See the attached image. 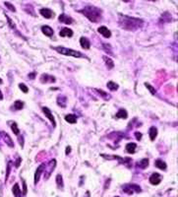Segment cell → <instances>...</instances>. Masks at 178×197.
Returning <instances> with one entry per match:
<instances>
[{"label": "cell", "mask_w": 178, "mask_h": 197, "mask_svg": "<svg viewBox=\"0 0 178 197\" xmlns=\"http://www.w3.org/2000/svg\"><path fill=\"white\" fill-rule=\"evenodd\" d=\"M119 23L122 28L124 29L135 30L137 28H139L143 22H142V20H140V19L132 18V17H129V16H122L121 18H120Z\"/></svg>", "instance_id": "cell-1"}, {"label": "cell", "mask_w": 178, "mask_h": 197, "mask_svg": "<svg viewBox=\"0 0 178 197\" xmlns=\"http://www.w3.org/2000/svg\"><path fill=\"white\" fill-rule=\"evenodd\" d=\"M81 13H83L90 21L95 23L99 22L102 18V10L96 7H93V6H88L85 9L81 10Z\"/></svg>", "instance_id": "cell-2"}, {"label": "cell", "mask_w": 178, "mask_h": 197, "mask_svg": "<svg viewBox=\"0 0 178 197\" xmlns=\"http://www.w3.org/2000/svg\"><path fill=\"white\" fill-rule=\"evenodd\" d=\"M55 50L57 52L63 54V55H67V56H73V57H77V58H80V57H83V54L79 51H76V50L67 49L64 46H56L54 47Z\"/></svg>", "instance_id": "cell-3"}, {"label": "cell", "mask_w": 178, "mask_h": 197, "mask_svg": "<svg viewBox=\"0 0 178 197\" xmlns=\"http://www.w3.org/2000/svg\"><path fill=\"white\" fill-rule=\"evenodd\" d=\"M55 165H56V161H55V160H52V161H50V163L47 166H45L44 168H45V174H46V175H44V178L47 179L49 178L50 175H51V172H53V169H55Z\"/></svg>", "instance_id": "cell-4"}, {"label": "cell", "mask_w": 178, "mask_h": 197, "mask_svg": "<svg viewBox=\"0 0 178 197\" xmlns=\"http://www.w3.org/2000/svg\"><path fill=\"white\" fill-rule=\"evenodd\" d=\"M42 110H43V113L45 114V116L48 118V119L50 120V122L52 123L53 126H56V122H55V119H54V116H53V114L51 113V110H49L48 107H42Z\"/></svg>", "instance_id": "cell-5"}, {"label": "cell", "mask_w": 178, "mask_h": 197, "mask_svg": "<svg viewBox=\"0 0 178 197\" xmlns=\"http://www.w3.org/2000/svg\"><path fill=\"white\" fill-rule=\"evenodd\" d=\"M149 181L151 182V184L157 185V184H159L160 181H162V176H160L159 174H157V172H154V174H153L152 175L150 176Z\"/></svg>", "instance_id": "cell-6"}, {"label": "cell", "mask_w": 178, "mask_h": 197, "mask_svg": "<svg viewBox=\"0 0 178 197\" xmlns=\"http://www.w3.org/2000/svg\"><path fill=\"white\" fill-rule=\"evenodd\" d=\"M39 12H41V14L46 19H51L52 17H54V12H53L51 9L43 8V9H41V11Z\"/></svg>", "instance_id": "cell-7"}, {"label": "cell", "mask_w": 178, "mask_h": 197, "mask_svg": "<svg viewBox=\"0 0 178 197\" xmlns=\"http://www.w3.org/2000/svg\"><path fill=\"white\" fill-rule=\"evenodd\" d=\"M43 171H44V165L42 164L38 169H36V174H35V184H36V183L39 182V178H41V175H42V172Z\"/></svg>", "instance_id": "cell-8"}, {"label": "cell", "mask_w": 178, "mask_h": 197, "mask_svg": "<svg viewBox=\"0 0 178 197\" xmlns=\"http://www.w3.org/2000/svg\"><path fill=\"white\" fill-rule=\"evenodd\" d=\"M58 20L61 23H64V24H66V25H71V24L73 23V19L71 18V17H69V16H67V15H65V14H61L59 16V18H58Z\"/></svg>", "instance_id": "cell-9"}, {"label": "cell", "mask_w": 178, "mask_h": 197, "mask_svg": "<svg viewBox=\"0 0 178 197\" xmlns=\"http://www.w3.org/2000/svg\"><path fill=\"white\" fill-rule=\"evenodd\" d=\"M99 33L100 34V35H102L106 39H108V38L111 37V33H110V31L107 29L106 27H105V26L99 27Z\"/></svg>", "instance_id": "cell-10"}, {"label": "cell", "mask_w": 178, "mask_h": 197, "mask_svg": "<svg viewBox=\"0 0 178 197\" xmlns=\"http://www.w3.org/2000/svg\"><path fill=\"white\" fill-rule=\"evenodd\" d=\"M59 35H60V37H72L73 36V31L71 30V29H69V28H63L61 31H60V33H59Z\"/></svg>", "instance_id": "cell-11"}, {"label": "cell", "mask_w": 178, "mask_h": 197, "mask_svg": "<svg viewBox=\"0 0 178 197\" xmlns=\"http://www.w3.org/2000/svg\"><path fill=\"white\" fill-rule=\"evenodd\" d=\"M41 81L42 83H52V82H55V79H54V77L49 76L47 74H43L41 77Z\"/></svg>", "instance_id": "cell-12"}, {"label": "cell", "mask_w": 178, "mask_h": 197, "mask_svg": "<svg viewBox=\"0 0 178 197\" xmlns=\"http://www.w3.org/2000/svg\"><path fill=\"white\" fill-rule=\"evenodd\" d=\"M42 32L44 34L45 36H47V37H51V36H53V30L50 28V27H48V26H42Z\"/></svg>", "instance_id": "cell-13"}, {"label": "cell", "mask_w": 178, "mask_h": 197, "mask_svg": "<svg viewBox=\"0 0 178 197\" xmlns=\"http://www.w3.org/2000/svg\"><path fill=\"white\" fill-rule=\"evenodd\" d=\"M136 147L137 145L135 143H128L126 145V152L129 153V154H134L136 152Z\"/></svg>", "instance_id": "cell-14"}, {"label": "cell", "mask_w": 178, "mask_h": 197, "mask_svg": "<svg viewBox=\"0 0 178 197\" xmlns=\"http://www.w3.org/2000/svg\"><path fill=\"white\" fill-rule=\"evenodd\" d=\"M80 43H81V46L83 49H89L90 46V40L87 38H84V37H82L81 40H80Z\"/></svg>", "instance_id": "cell-15"}, {"label": "cell", "mask_w": 178, "mask_h": 197, "mask_svg": "<svg viewBox=\"0 0 178 197\" xmlns=\"http://www.w3.org/2000/svg\"><path fill=\"white\" fill-rule=\"evenodd\" d=\"M149 134H150V138L151 140L154 141V139H156V135H157V129L154 127V126H152L150 128V131H149Z\"/></svg>", "instance_id": "cell-16"}, {"label": "cell", "mask_w": 178, "mask_h": 197, "mask_svg": "<svg viewBox=\"0 0 178 197\" xmlns=\"http://www.w3.org/2000/svg\"><path fill=\"white\" fill-rule=\"evenodd\" d=\"M65 120L67 122H69V123L74 124V123H76L77 122V116L75 114H67L65 116Z\"/></svg>", "instance_id": "cell-17"}, {"label": "cell", "mask_w": 178, "mask_h": 197, "mask_svg": "<svg viewBox=\"0 0 178 197\" xmlns=\"http://www.w3.org/2000/svg\"><path fill=\"white\" fill-rule=\"evenodd\" d=\"M115 116L117 118H123V119H126L127 116H128V113H127V111L125 110H119V111L116 113Z\"/></svg>", "instance_id": "cell-18"}, {"label": "cell", "mask_w": 178, "mask_h": 197, "mask_svg": "<svg viewBox=\"0 0 178 197\" xmlns=\"http://www.w3.org/2000/svg\"><path fill=\"white\" fill-rule=\"evenodd\" d=\"M154 165H156V168H159L160 169H166V164L163 161H162V160H156V161L154 162Z\"/></svg>", "instance_id": "cell-19"}, {"label": "cell", "mask_w": 178, "mask_h": 197, "mask_svg": "<svg viewBox=\"0 0 178 197\" xmlns=\"http://www.w3.org/2000/svg\"><path fill=\"white\" fill-rule=\"evenodd\" d=\"M103 60H105V64H106V66L108 67V69H111V68H113L114 67V63H113V61L109 58V57H107V56H103Z\"/></svg>", "instance_id": "cell-20"}, {"label": "cell", "mask_w": 178, "mask_h": 197, "mask_svg": "<svg viewBox=\"0 0 178 197\" xmlns=\"http://www.w3.org/2000/svg\"><path fill=\"white\" fill-rule=\"evenodd\" d=\"M138 166L141 168V169H146L148 166H149V160L148 159H143L138 163Z\"/></svg>", "instance_id": "cell-21"}, {"label": "cell", "mask_w": 178, "mask_h": 197, "mask_svg": "<svg viewBox=\"0 0 178 197\" xmlns=\"http://www.w3.org/2000/svg\"><path fill=\"white\" fill-rule=\"evenodd\" d=\"M13 193H14L15 197H20V194H21V189H20L18 183H16V184L13 186Z\"/></svg>", "instance_id": "cell-22"}, {"label": "cell", "mask_w": 178, "mask_h": 197, "mask_svg": "<svg viewBox=\"0 0 178 197\" xmlns=\"http://www.w3.org/2000/svg\"><path fill=\"white\" fill-rule=\"evenodd\" d=\"M107 88H108L110 91H116L117 89H118V85H117L116 83L112 82V81H110V82L107 83Z\"/></svg>", "instance_id": "cell-23"}, {"label": "cell", "mask_w": 178, "mask_h": 197, "mask_svg": "<svg viewBox=\"0 0 178 197\" xmlns=\"http://www.w3.org/2000/svg\"><path fill=\"white\" fill-rule=\"evenodd\" d=\"M11 129H12V131L14 132V134L17 135V136L20 134V130H19L18 125H17L16 122H11Z\"/></svg>", "instance_id": "cell-24"}, {"label": "cell", "mask_w": 178, "mask_h": 197, "mask_svg": "<svg viewBox=\"0 0 178 197\" xmlns=\"http://www.w3.org/2000/svg\"><path fill=\"white\" fill-rule=\"evenodd\" d=\"M56 183H57V186H58L59 188L63 187V178H62L61 175H57V176H56Z\"/></svg>", "instance_id": "cell-25"}, {"label": "cell", "mask_w": 178, "mask_h": 197, "mask_svg": "<svg viewBox=\"0 0 178 197\" xmlns=\"http://www.w3.org/2000/svg\"><path fill=\"white\" fill-rule=\"evenodd\" d=\"M23 107H24V103H23V101H16L15 103H14V108H15V110H22Z\"/></svg>", "instance_id": "cell-26"}, {"label": "cell", "mask_w": 178, "mask_h": 197, "mask_svg": "<svg viewBox=\"0 0 178 197\" xmlns=\"http://www.w3.org/2000/svg\"><path fill=\"white\" fill-rule=\"evenodd\" d=\"M2 134H3V137H4L5 140H7V141H6V142H7V144L10 146V147H13V146H14V145H13V143H12V139L10 138L9 135H8L7 133H4V132H2Z\"/></svg>", "instance_id": "cell-27"}, {"label": "cell", "mask_w": 178, "mask_h": 197, "mask_svg": "<svg viewBox=\"0 0 178 197\" xmlns=\"http://www.w3.org/2000/svg\"><path fill=\"white\" fill-rule=\"evenodd\" d=\"M19 87H20V89H21L23 92H24V93H28L29 92V89H28V87L26 86L25 84H19Z\"/></svg>", "instance_id": "cell-28"}, {"label": "cell", "mask_w": 178, "mask_h": 197, "mask_svg": "<svg viewBox=\"0 0 178 197\" xmlns=\"http://www.w3.org/2000/svg\"><path fill=\"white\" fill-rule=\"evenodd\" d=\"M145 85H146V87L148 88V89H149V90H150L151 92H152V94H153V95H156V90H154V88H153L152 86H151V85H150V84H148V83H146Z\"/></svg>", "instance_id": "cell-29"}, {"label": "cell", "mask_w": 178, "mask_h": 197, "mask_svg": "<svg viewBox=\"0 0 178 197\" xmlns=\"http://www.w3.org/2000/svg\"><path fill=\"white\" fill-rule=\"evenodd\" d=\"M5 5L7 6V7L9 8V10H11V11H13V12H15V11H16V9H15L14 6H13L12 4H10L9 2H5Z\"/></svg>", "instance_id": "cell-30"}, {"label": "cell", "mask_w": 178, "mask_h": 197, "mask_svg": "<svg viewBox=\"0 0 178 197\" xmlns=\"http://www.w3.org/2000/svg\"><path fill=\"white\" fill-rule=\"evenodd\" d=\"M136 137H137V140H140L142 138V134L139 133V132H136Z\"/></svg>", "instance_id": "cell-31"}, {"label": "cell", "mask_w": 178, "mask_h": 197, "mask_svg": "<svg viewBox=\"0 0 178 197\" xmlns=\"http://www.w3.org/2000/svg\"><path fill=\"white\" fill-rule=\"evenodd\" d=\"M70 151H71V147H67V148H66V154L70 153Z\"/></svg>", "instance_id": "cell-32"}, {"label": "cell", "mask_w": 178, "mask_h": 197, "mask_svg": "<svg viewBox=\"0 0 178 197\" xmlns=\"http://www.w3.org/2000/svg\"><path fill=\"white\" fill-rule=\"evenodd\" d=\"M2 99H3V95L1 93V91H0V100H2Z\"/></svg>", "instance_id": "cell-33"}, {"label": "cell", "mask_w": 178, "mask_h": 197, "mask_svg": "<svg viewBox=\"0 0 178 197\" xmlns=\"http://www.w3.org/2000/svg\"><path fill=\"white\" fill-rule=\"evenodd\" d=\"M29 77L33 78V77H35V73H33V74H31V75H30V74H29Z\"/></svg>", "instance_id": "cell-34"}, {"label": "cell", "mask_w": 178, "mask_h": 197, "mask_svg": "<svg viewBox=\"0 0 178 197\" xmlns=\"http://www.w3.org/2000/svg\"><path fill=\"white\" fill-rule=\"evenodd\" d=\"M0 84H2V80L1 79H0Z\"/></svg>", "instance_id": "cell-35"}, {"label": "cell", "mask_w": 178, "mask_h": 197, "mask_svg": "<svg viewBox=\"0 0 178 197\" xmlns=\"http://www.w3.org/2000/svg\"><path fill=\"white\" fill-rule=\"evenodd\" d=\"M117 197H119V196H117Z\"/></svg>", "instance_id": "cell-36"}]
</instances>
